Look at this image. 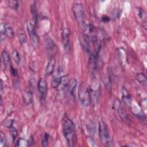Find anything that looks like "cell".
Instances as JSON below:
<instances>
[{
    "label": "cell",
    "instance_id": "e0dca14e",
    "mask_svg": "<svg viewBox=\"0 0 147 147\" xmlns=\"http://www.w3.org/2000/svg\"><path fill=\"white\" fill-rule=\"evenodd\" d=\"M23 98L24 99V102L26 104H29L30 103L32 102L33 99V95L32 92L28 91H24L23 94Z\"/></svg>",
    "mask_w": 147,
    "mask_h": 147
},
{
    "label": "cell",
    "instance_id": "52a82bcc",
    "mask_svg": "<svg viewBox=\"0 0 147 147\" xmlns=\"http://www.w3.org/2000/svg\"><path fill=\"white\" fill-rule=\"evenodd\" d=\"M61 39L64 49L65 50V51H69L70 49V30L69 29L65 28L63 29Z\"/></svg>",
    "mask_w": 147,
    "mask_h": 147
},
{
    "label": "cell",
    "instance_id": "8992f818",
    "mask_svg": "<svg viewBox=\"0 0 147 147\" xmlns=\"http://www.w3.org/2000/svg\"><path fill=\"white\" fill-rule=\"evenodd\" d=\"M1 34L2 36H6L8 37L12 38L14 37V32L11 26L5 22H2L1 24Z\"/></svg>",
    "mask_w": 147,
    "mask_h": 147
},
{
    "label": "cell",
    "instance_id": "5b68a950",
    "mask_svg": "<svg viewBox=\"0 0 147 147\" xmlns=\"http://www.w3.org/2000/svg\"><path fill=\"white\" fill-rule=\"evenodd\" d=\"M26 28H27L28 32L29 34L32 44L34 47L38 46L39 40H38V37L36 33L34 22H32L31 21H28L27 23Z\"/></svg>",
    "mask_w": 147,
    "mask_h": 147
},
{
    "label": "cell",
    "instance_id": "7c38bea8",
    "mask_svg": "<svg viewBox=\"0 0 147 147\" xmlns=\"http://www.w3.org/2000/svg\"><path fill=\"white\" fill-rule=\"evenodd\" d=\"M76 86H77V80L76 79L72 78L71 80H69L67 88L70 95L72 96H74Z\"/></svg>",
    "mask_w": 147,
    "mask_h": 147
},
{
    "label": "cell",
    "instance_id": "3957f363",
    "mask_svg": "<svg viewBox=\"0 0 147 147\" xmlns=\"http://www.w3.org/2000/svg\"><path fill=\"white\" fill-rule=\"evenodd\" d=\"M72 11L77 22L83 26L84 24V10L83 5L80 3H74Z\"/></svg>",
    "mask_w": 147,
    "mask_h": 147
},
{
    "label": "cell",
    "instance_id": "d6986e66",
    "mask_svg": "<svg viewBox=\"0 0 147 147\" xmlns=\"http://www.w3.org/2000/svg\"><path fill=\"white\" fill-rule=\"evenodd\" d=\"M16 146H21V147L28 146H29V142H28V141L26 140L25 139H24L23 138H20L18 140Z\"/></svg>",
    "mask_w": 147,
    "mask_h": 147
},
{
    "label": "cell",
    "instance_id": "5bb4252c",
    "mask_svg": "<svg viewBox=\"0 0 147 147\" xmlns=\"http://www.w3.org/2000/svg\"><path fill=\"white\" fill-rule=\"evenodd\" d=\"M17 35L18 37V41L21 44H24L26 41V35L24 29L20 28L17 31Z\"/></svg>",
    "mask_w": 147,
    "mask_h": 147
},
{
    "label": "cell",
    "instance_id": "44dd1931",
    "mask_svg": "<svg viewBox=\"0 0 147 147\" xmlns=\"http://www.w3.org/2000/svg\"><path fill=\"white\" fill-rule=\"evenodd\" d=\"M62 76H53L52 80V86L53 88H57V87L59 85L60 82V79Z\"/></svg>",
    "mask_w": 147,
    "mask_h": 147
},
{
    "label": "cell",
    "instance_id": "d4e9b609",
    "mask_svg": "<svg viewBox=\"0 0 147 147\" xmlns=\"http://www.w3.org/2000/svg\"><path fill=\"white\" fill-rule=\"evenodd\" d=\"M0 142L2 146H4L6 145V136L5 134L2 131L0 133Z\"/></svg>",
    "mask_w": 147,
    "mask_h": 147
},
{
    "label": "cell",
    "instance_id": "f1b7e54d",
    "mask_svg": "<svg viewBox=\"0 0 147 147\" xmlns=\"http://www.w3.org/2000/svg\"><path fill=\"white\" fill-rule=\"evenodd\" d=\"M2 90H3V83H2V81L1 80V91H2Z\"/></svg>",
    "mask_w": 147,
    "mask_h": 147
},
{
    "label": "cell",
    "instance_id": "30bf717a",
    "mask_svg": "<svg viewBox=\"0 0 147 147\" xmlns=\"http://www.w3.org/2000/svg\"><path fill=\"white\" fill-rule=\"evenodd\" d=\"M55 64V59L53 56H51L48 60V62L47 63V65L45 70V74L46 75H49L53 73L54 70Z\"/></svg>",
    "mask_w": 147,
    "mask_h": 147
},
{
    "label": "cell",
    "instance_id": "cb8c5ba5",
    "mask_svg": "<svg viewBox=\"0 0 147 147\" xmlns=\"http://www.w3.org/2000/svg\"><path fill=\"white\" fill-rule=\"evenodd\" d=\"M9 129H10V131L11 133V136L12 137L13 141H14L17 136V131L16 129L14 127H13V126L10 127Z\"/></svg>",
    "mask_w": 147,
    "mask_h": 147
},
{
    "label": "cell",
    "instance_id": "484cf974",
    "mask_svg": "<svg viewBox=\"0 0 147 147\" xmlns=\"http://www.w3.org/2000/svg\"><path fill=\"white\" fill-rule=\"evenodd\" d=\"M138 15L140 16V17L141 18V19L145 20L146 18V14L144 10L141 9H139V12H138Z\"/></svg>",
    "mask_w": 147,
    "mask_h": 147
},
{
    "label": "cell",
    "instance_id": "ffe728a7",
    "mask_svg": "<svg viewBox=\"0 0 147 147\" xmlns=\"http://www.w3.org/2000/svg\"><path fill=\"white\" fill-rule=\"evenodd\" d=\"M8 5L13 9L17 10L20 6V2L18 1H8Z\"/></svg>",
    "mask_w": 147,
    "mask_h": 147
},
{
    "label": "cell",
    "instance_id": "7402d4cb",
    "mask_svg": "<svg viewBox=\"0 0 147 147\" xmlns=\"http://www.w3.org/2000/svg\"><path fill=\"white\" fill-rule=\"evenodd\" d=\"M123 99L126 103H128L129 102H130V96L127 90L125 88L123 90Z\"/></svg>",
    "mask_w": 147,
    "mask_h": 147
},
{
    "label": "cell",
    "instance_id": "4316f807",
    "mask_svg": "<svg viewBox=\"0 0 147 147\" xmlns=\"http://www.w3.org/2000/svg\"><path fill=\"white\" fill-rule=\"evenodd\" d=\"M28 142H29V146H32V145H33V144H34V139H33V136H30V137L29 138V140L28 141Z\"/></svg>",
    "mask_w": 147,
    "mask_h": 147
},
{
    "label": "cell",
    "instance_id": "2e32d148",
    "mask_svg": "<svg viewBox=\"0 0 147 147\" xmlns=\"http://www.w3.org/2000/svg\"><path fill=\"white\" fill-rule=\"evenodd\" d=\"M136 78L140 84L144 86L146 85V77L143 73H137L136 75Z\"/></svg>",
    "mask_w": 147,
    "mask_h": 147
},
{
    "label": "cell",
    "instance_id": "ac0fdd59",
    "mask_svg": "<svg viewBox=\"0 0 147 147\" xmlns=\"http://www.w3.org/2000/svg\"><path fill=\"white\" fill-rule=\"evenodd\" d=\"M12 56L15 63L18 65L21 61V57L18 52L16 49H13L12 52Z\"/></svg>",
    "mask_w": 147,
    "mask_h": 147
},
{
    "label": "cell",
    "instance_id": "9c48e42d",
    "mask_svg": "<svg viewBox=\"0 0 147 147\" xmlns=\"http://www.w3.org/2000/svg\"><path fill=\"white\" fill-rule=\"evenodd\" d=\"M45 46L46 51L48 53H52L56 49L55 44L54 43L53 40L50 37H48L47 38H46L45 41Z\"/></svg>",
    "mask_w": 147,
    "mask_h": 147
},
{
    "label": "cell",
    "instance_id": "8fae6325",
    "mask_svg": "<svg viewBox=\"0 0 147 147\" xmlns=\"http://www.w3.org/2000/svg\"><path fill=\"white\" fill-rule=\"evenodd\" d=\"M1 57H2V62L4 68H10L11 64H10V58L8 52L6 50H3L1 53Z\"/></svg>",
    "mask_w": 147,
    "mask_h": 147
},
{
    "label": "cell",
    "instance_id": "277c9868",
    "mask_svg": "<svg viewBox=\"0 0 147 147\" xmlns=\"http://www.w3.org/2000/svg\"><path fill=\"white\" fill-rule=\"evenodd\" d=\"M78 97L80 100L82 105L84 107H87L91 103L90 92L88 88L84 87V85L81 84L79 88Z\"/></svg>",
    "mask_w": 147,
    "mask_h": 147
},
{
    "label": "cell",
    "instance_id": "7a4b0ae2",
    "mask_svg": "<svg viewBox=\"0 0 147 147\" xmlns=\"http://www.w3.org/2000/svg\"><path fill=\"white\" fill-rule=\"evenodd\" d=\"M99 136L100 141L105 145H109L110 143V136L106 125L103 120L99 122Z\"/></svg>",
    "mask_w": 147,
    "mask_h": 147
},
{
    "label": "cell",
    "instance_id": "4fadbf2b",
    "mask_svg": "<svg viewBox=\"0 0 147 147\" xmlns=\"http://www.w3.org/2000/svg\"><path fill=\"white\" fill-rule=\"evenodd\" d=\"M69 81V80L68 75H63L61 77L60 82L59 86L57 87V88L59 90H65L68 86Z\"/></svg>",
    "mask_w": 147,
    "mask_h": 147
},
{
    "label": "cell",
    "instance_id": "9a60e30c",
    "mask_svg": "<svg viewBox=\"0 0 147 147\" xmlns=\"http://www.w3.org/2000/svg\"><path fill=\"white\" fill-rule=\"evenodd\" d=\"M30 10H31V13L32 16L33 17V22L34 24H36L37 22V19H38V14H37V6H36V2H34L30 7Z\"/></svg>",
    "mask_w": 147,
    "mask_h": 147
},
{
    "label": "cell",
    "instance_id": "6da1fadb",
    "mask_svg": "<svg viewBox=\"0 0 147 147\" xmlns=\"http://www.w3.org/2000/svg\"><path fill=\"white\" fill-rule=\"evenodd\" d=\"M62 129L63 134L69 146H72L76 142L75 126L73 121L67 115H64L62 121Z\"/></svg>",
    "mask_w": 147,
    "mask_h": 147
},
{
    "label": "cell",
    "instance_id": "ba28073f",
    "mask_svg": "<svg viewBox=\"0 0 147 147\" xmlns=\"http://www.w3.org/2000/svg\"><path fill=\"white\" fill-rule=\"evenodd\" d=\"M38 89L41 99H44L47 92V82L44 78H40L38 80Z\"/></svg>",
    "mask_w": 147,
    "mask_h": 147
},
{
    "label": "cell",
    "instance_id": "83f0119b",
    "mask_svg": "<svg viewBox=\"0 0 147 147\" xmlns=\"http://www.w3.org/2000/svg\"><path fill=\"white\" fill-rule=\"evenodd\" d=\"M10 71H11V74H12L14 76H16V75H17V71L16 70V69L14 68H13L12 66H11V67H10Z\"/></svg>",
    "mask_w": 147,
    "mask_h": 147
},
{
    "label": "cell",
    "instance_id": "603a6c76",
    "mask_svg": "<svg viewBox=\"0 0 147 147\" xmlns=\"http://www.w3.org/2000/svg\"><path fill=\"white\" fill-rule=\"evenodd\" d=\"M49 136L47 133H45L42 139V146H47L48 144Z\"/></svg>",
    "mask_w": 147,
    "mask_h": 147
}]
</instances>
